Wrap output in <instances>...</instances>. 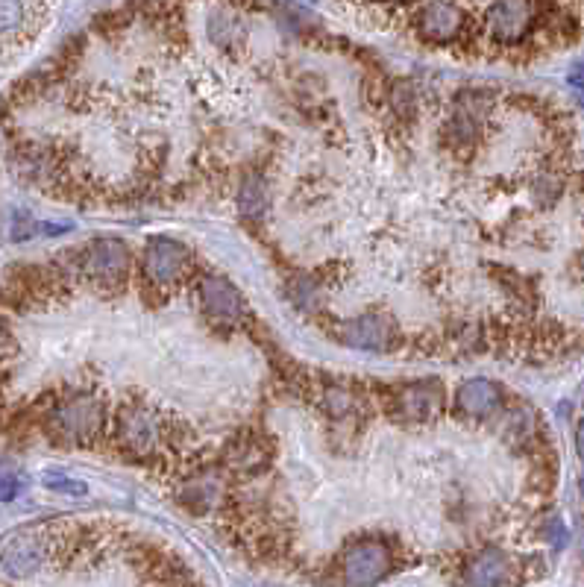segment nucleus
Returning <instances> with one entry per match:
<instances>
[{
  "label": "nucleus",
  "instance_id": "1",
  "mask_svg": "<svg viewBox=\"0 0 584 587\" xmlns=\"http://www.w3.org/2000/svg\"><path fill=\"white\" fill-rule=\"evenodd\" d=\"M103 423H106L103 403L91 394H74L50 414V432L62 444H91L100 435Z\"/></svg>",
  "mask_w": 584,
  "mask_h": 587
},
{
  "label": "nucleus",
  "instance_id": "2",
  "mask_svg": "<svg viewBox=\"0 0 584 587\" xmlns=\"http://www.w3.org/2000/svg\"><path fill=\"white\" fill-rule=\"evenodd\" d=\"M115 435L121 450L130 455H150L162 444V420L144 403H124L115 417Z\"/></svg>",
  "mask_w": 584,
  "mask_h": 587
},
{
  "label": "nucleus",
  "instance_id": "3",
  "mask_svg": "<svg viewBox=\"0 0 584 587\" xmlns=\"http://www.w3.org/2000/svg\"><path fill=\"white\" fill-rule=\"evenodd\" d=\"M133 268V253L130 247L115 238V235H100L86 247V273L91 282L103 288H118L127 282Z\"/></svg>",
  "mask_w": 584,
  "mask_h": 587
},
{
  "label": "nucleus",
  "instance_id": "4",
  "mask_svg": "<svg viewBox=\"0 0 584 587\" xmlns=\"http://www.w3.org/2000/svg\"><path fill=\"white\" fill-rule=\"evenodd\" d=\"M535 27L532 0H491L485 12V30L496 45H520Z\"/></svg>",
  "mask_w": 584,
  "mask_h": 587
},
{
  "label": "nucleus",
  "instance_id": "5",
  "mask_svg": "<svg viewBox=\"0 0 584 587\" xmlns=\"http://www.w3.org/2000/svg\"><path fill=\"white\" fill-rule=\"evenodd\" d=\"M141 268H144V276L150 285L156 288H171L177 285L182 276H185V268H188V247L182 241H174V238H150L147 247H144V256H141Z\"/></svg>",
  "mask_w": 584,
  "mask_h": 587
},
{
  "label": "nucleus",
  "instance_id": "6",
  "mask_svg": "<svg viewBox=\"0 0 584 587\" xmlns=\"http://www.w3.org/2000/svg\"><path fill=\"white\" fill-rule=\"evenodd\" d=\"M391 549L385 543L361 541L353 543L341 558V573L347 585H376L391 573Z\"/></svg>",
  "mask_w": 584,
  "mask_h": 587
},
{
  "label": "nucleus",
  "instance_id": "7",
  "mask_svg": "<svg viewBox=\"0 0 584 587\" xmlns=\"http://www.w3.org/2000/svg\"><path fill=\"white\" fill-rule=\"evenodd\" d=\"M50 555V543L39 532H18L0 549V570L9 579H27L42 570Z\"/></svg>",
  "mask_w": 584,
  "mask_h": 587
},
{
  "label": "nucleus",
  "instance_id": "8",
  "mask_svg": "<svg viewBox=\"0 0 584 587\" xmlns=\"http://www.w3.org/2000/svg\"><path fill=\"white\" fill-rule=\"evenodd\" d=\"M341 341L367 353H388L397 344V323L388 315H359L341 326Z\"/></svg>",
  "mask_w": 584,
  "mask_h": 587
},
{
  "label": "nucleus",
  "instance_id": "9",
  "mask_svg": "<svg viewBox=\"0 0 584 587\" xmlns=\"http://www.w3.org/2000/svg\"><path fill=\"white\" fill-rule=\"evenodd\" d=\"M464 30V12L452 0H429L417 12V33L429 45H452Z\"/></svg>",
  "mask_w": 584,
  "mask_h": 587
},
{
  "label": "nucleus",
  "instance_id": "10",
  "mask_svg": "<svg viewBox=\"0 0 584 587\" xmlns=\"http://www.w3.org/2000/svg\"><path fill=\"white\" fill-rule=\"evenodd\" d=\"M197 297H200L203 312L215 317V320L232 323V320L244 315V297L226 276H218V273L206 276L197 288Z\"/></svg>",
  "mask_w": 584,
  "mask_h": 587
},
{
  "label": "nucleus",
  "instance_id": "11",
  "mask_svg": "<svg viewBox=\"0 0 584 587\" xmlns=\"http://www.w3.org/2000/svg\"><path fill=\"white\" fill-rule=\"evenodd\" d=\"M397 406L403 411L405 420L426 423V420H432V417L441 414V406H444V385L438 379H420V382H414V385H408V388L400 391Z\"/></svg>",
  "mask_w": 584,
  "mask_h": 587
},
{
  "label": "nucleus",
  "instance_id": "12",
  "mask_svg": "<svg viewBox=\"0 0 584 587\" xmlns=\"http://www.w3.org/2000/svg\"><path fill=\"white\" fill-rule=\"evenodd\" d=\"M455 406H458L461 414H467L473 420H485V417H491L502 406V391L491 379L476 376V379H467V382L458 385Z\"/></svg>",
  "mask_w": 584,
  "mask_h": 587
},
{
  "label": "nucleus",
  "instance_id": "13",
  "mask_svg": "<svg viewBox=\"0 0 584 587\" xmlns=\"http://www.w3.org/2000/svg\"><path fill=\"white\" fill-rule=\"evenodd\" d=\"M467 585H508L511 582V561L502 549L488 546V549H479L467 567H464V576H461Z\"/></svg>",
  "mask_w": 584,
  "mask_h": 587
},
{
  "label": "nucleus",
  "instance_id": "14",
  "mask_svg": "<svg viewBox=\"0 0 584 587\" xmlns=\"http://www.w3.org/2000/svg\"><path fill=\"white\" fill-rule=\"evenodd\" d=\"M485 121V100L479 94H464L450 118V141L452 144H473L479 138Z\"/></svg>",
  "mask_w": 584,
  "mask_h": 587
},
{
  "label": "nucleus",
  "instance_id": "15",
  "mask_svg": "<svg viewBox=\"0 0 584 587\" xmlns=\"http://www.w3.org/2000/svg\"><path fill=\"white\" fill-rule=\"evenodd\" d=\"M268 206V182L262 180L259 174L244 177L241 188H238V212H241L247 221H262V218L268 215Z\"/></svg>",
  "mask_w": 584,
  "mask_h": 587
},
{
  "label": "nucleus",
  "instance_id": "16",
  "mask_svg": "<svg viewBox=\"0 0 584 587\" xmlns=\"http://www.w3.org/2000/svg\"><path fill=\"white\" fill-rule=\"evenodd\" d=\"M218 497H221V485H218L215 479H194V482H188V488L182 491V499H185V502H194L200 511L212 508V502Z\"/></svg>",
  "mask_w": 584,
  "mask_h": 587
},
{
  "label": "nucleus",
  "instance_id": "17",
  "mask_svg": "<svg viewBox=\"0 0 584 587\" xmlns=\"http://www.w3.org/2000/svg\"><path fill=\"white\" fill-rule=\"evenodd\" d=\"M27 9L24 0H0V36H9L24 27Z\"/></svg>",
  "mask_w": 584,
  "mask_h": 587
},
{
  "label": "nucleus",
  "instance_id": "18",
  "mask_svg": "<svg viewBox=\"0 0 584 587\" xmlns=\"http://www.w3.org/2000/svg\"><path fill=\"white\" fill-rule=\"evenodd\" d=\"M209 36L218 42L221 47L232 45V39L238 36V21L229 15V12H215L209 18Z\"/></svg>",
  "mask_w": 584,
  "mask_h": 587
},
{
  "label": "nucleus",
  "instance_id": "19",
  "mask_svg": "<svg viewBox=\"0 0 584 587\" xmlns=\"http://www.w3.org/2000/svg\"><path fill=\"white\" fill-rule=\"evenodd\" d=\"M45 485L56 494H65V497H86L89 494L86 482H77L71 476H45Z\"/></svg>",
  "mask_w": 584,
  "mask_h": 587
},
{
  "label": "nucleus",
  "instance_id": "20",
  "mask_svg": "<svg viewBox=\"0 0 584 587\" xmlns=\"http://www.w3.org/2000/svg\"><path fill=\"white\" fill-rule=\"evenodd\" d=\"M18 491H21V473H18L12 464L0 461V502L15 499L18 497Z\"/></svg>",
  "mask_w": 584,
  "mask_h": 587
},
{
  "label": "nucleus",
  "instance_id": "21",
  "mask_svg": "<svg viewBox=\"0 0 584 587\" xmlns=\"http://www.w3.org/2000/svg\"><path fill=\"white\" fill-rule=\"evenodd\" d=\"M323 406L329 408L332 414H347L350 408H353V397H350V391H344V388H326V394H323Z\"/></svg>",
  "mask_w": 584,
  "mask_h": 587
},
{
  "label": "nucleus",
  "instance_id": "22",
  "mask_svg": "<svg viewBox=\"0 0 584 587\" xmlns=\"http://www.w3.org/2000/svg\"><path fill=\"white\" fill-rule=\"evenodd\" d=\"M570 83L576 86V91H579V97H582V103H584V62L573 71V77H570Z\"/></svg>",
  "mask_w": 584,
  "mask_h": 587
},
{
  "label": "nucleus",
  "instance_id": "23",
  "mask_svg": "<svg viewBox=\"0 0 584 587\" xmlns=\"http://www.w3.org/2000/svg\"><path fill=\"white\" fill-rule=\"evenodd\" d=\"M576 447H579V452L584 455V420L576 426Z\"/></svg>",
  "mask_w": 584,
  "mask_h": 587
},
{
  "label": "nucleus",
  "instance_id": "24",
  "mask_svg": "<svg viewBox=\"0 0 584 587\" xmlns=\"http://www.w3.org/2000/svg\"><path fill=\"white\" fill-rule=\"evenodd\" d=\"M579 488H582V497H584V470H582V476H579Z\"/></svg>",
  "mask_w": 584,
  "mask_h": 587
},
{
  "label": "nucleus",
  "instance_id": "25",
  "mask_svg": "<svg viewBox=\"0 0 584 587\" xmlns=\"http://www.w3.org/2000/svg\"><path fill=\"white\" fill-rule=\"evenodd\" d=\"M297 3H309V6H312V3H315V0H297Z\"/></svg>",
  "mask_w": 584,
  "mask_h": 587
},
{
  "label": "nucleus",
  "instance_id": "26",
  "mask_svg": "<svg viewBox=\"0 0 584 587\" xmlns=\"http://www.w3.org/2000/svg\"><path fill=\"white\" fill-rule=\"evenodd\" d=\"M582 271H584V253H582Z\"/></svg>",
  "mask_w": 584,
  "mask_h": 587
},
{
  "label": "nucleus",
  "instance_id": "27",
  "mask_svg": "<svg viewBox=\"0 0 584 587\" xmlns=\"http://www.w3.org/2000/svg\"><path fill=\"white\" fill-rule=\"evenodd\" d=\"M0 341H3V332H0Z\"/></svg>",
  "mask_w": 584,
  "mask_h": 587
}]
</instances>
